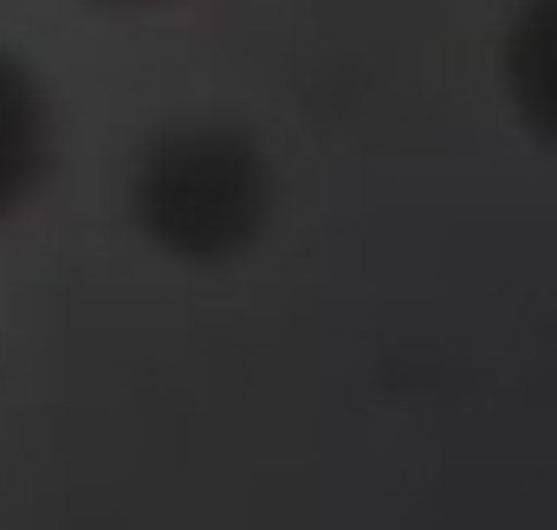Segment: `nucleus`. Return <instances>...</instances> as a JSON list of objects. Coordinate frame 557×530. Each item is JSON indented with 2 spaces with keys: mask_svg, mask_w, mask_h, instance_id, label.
<instances>
[{
  "mask_svg": "<svg viewBox=\"0 0 557 530\" xmlns=\"http://www.w3.org/2000/svg\"><path fill=\"white\" fill-rule=\"evenodd\" d=\"M267 162L240 130H175L137 168V220L182 260H227L267 220Z\"/></svg>",
  "mask_w": 557,
  "mask_h": 530,
  "instance_id": "obj_1",
  "label": "nucleus"
},
{
  "mask_svg": "<svg viewBox=\"0 0 557 530\" xmlns=\"http://www.w3.org/2000/svg\"><path fill=\"white\" fill-rule=\"evenodd\" d=\"M46 175V104L20 59L0 52V220L39 188Z\"/></svg>",
  "mask_w": 557,
  "mask_h": 530,
  "instance_id": "obj_2",
  "label": "nucleus"
},
{
  "mask_svg": "<svg viewBox=\"0 0 557 530\" xmlns=\"http://www.w3.org/2000/svg\"><path fill=\"white\" fill-rule=\"evenodd\" d=\"M506 85L532 130L557 142V0H525L506 39Z\"/></svg>",
  "mask_w": 557,
  "mask_h": 530,
  "instance_id": "obj_3",
  "label": "nucleus"
}]
</instances>
